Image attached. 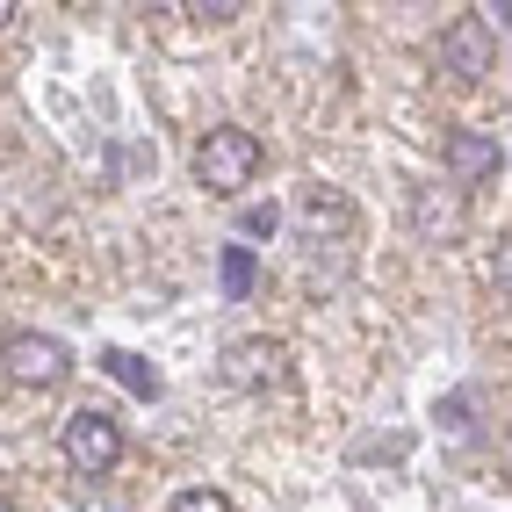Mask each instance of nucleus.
Returning a JSON list of instances; mask_svg holds the SVG:
<instances>
[{"label":"nucleus","instance_id":"nucleus-1","mask_svg":"<svg viewBox=\"0 0 512 512\" xmlns=\"http://www.w3.org/2000/svg\"><path fill=\"white\" fill-rule=\"evenodd\" d=\"M260 138L253 130H238V123H217L210 138L195 145V181L210 188V195H238V188H253V174H260Z\"/></svg>","mask_w":512,"mask_h":512},{"label":"nucleus","instance_id":"nucleus-2","mask_svg":"<svg viewBox=\"0 0 512 512\" xmlns=\"http://www.w3.org/2000/svg\"><path fill=\"white\" fill-rule=\"evenodd\" d=\"M0 368H8L22 390H58L65 375H73V354H65V339H51V332H8Z\"/></svg>","mask_w":512,"mask_h":512},{"label":"nucleus","instance_id":"nucleus-3","mask_svg":"<svg viewBox=\"0 0 512 512\" xmlns=\"http://www.w3.org/2000/svg\"><path fill=\"white\" fill-rule=\"evenodd\" d=\"M65 462H73L80 476H109L116 462H123V426L109 419V412H73L65 419Z\"/></svg>","mask_w":512,"mask_h":512},{"label":"nucleus","instance_id":"nucleus-4","mask_svg":"<svg viewBox=\"0 0 512 512\" xmlns=\"http://www.w3.org/2000/svg\"><path fill=\"white\" fill-rule=\"evenodd\" d=\"M491 65H498V29H491V15H455L448 29H440V73L484 80Z\"/></svg>","mask_w":512,"mask_h":512},{"label":"nucleus","instance_id":"nucleus-5","mask_svg":"<svg viewBox=\"0 0 512 512\" xmlns=\"http://www.w3.org/2000/svg\"><path fill=\"white\" fill-rule=\"evenodd\" d=\"M224 383L231 390H275L282 383V347L275 339H231L224 347Z\"/></svg>","mask_w":512,"mask_h":512},{"label":"nucleus","instance_id":"nucleus-6","mask_svg":"<svg viewBox=\"0 0 512 512\" xmlns=\"http://www.w3.org/2000/svg\"><path fill=\"white\" fill-rule=\"evenodd\" d=\"M440 166H448L455 188H484L498 166H505V152H498V138H484V130H455L448 152H440Z\"/></svg>","mask_w":512,"mask_h":512},{"label":"nucleus","instance_id":"nucleus-7","mask_svg":"<svg viewBox=\"0 0 512 512\" xmlns=\"http://www.w3.org/2000/svg\"><path fill=\"white\" fill-rule=\"evenodd\" d=\"M217 289H224L231 303L253 296V253H246V246H224V260H217Z\"/></svg>","mask_w":512,"mask_h":512},{"label":"nucleus","instance_id":"nucleus-8","mask_svg":"<svg viewBox=\"0 0 512 512\" xmlns=\"http://www.w3.org/2000/svg\"><path fill=\"white\" fill-rule=\"evenodd\" d=\"M101 368H109L123 390H138V397H159V375H152L138 354H123V347H116V354H101Z\"/></svg>","mask_w":512,"mask_h":512},{"label":"nucleus","instance_id":"nucleus-9","mask_svg":"<svg viewBox=\"0 0 512 512\" xmlns=\"http://www.w3.org/2000/svg\"><path fill=\"white\" fill-rule=\"evenodd\" d=\"M166 512H231V505H224V491H181Z\"/></svg>","mask_w":512,"mask_h":512},{"label":"nucleus","instance_id":"nucleus-10","mask_svg":"<svg viewBox=\"0 0 512 512\" xmlns=\"http://www.w3.org/2000/svg\"><path fill=\"white\" fill-rule=\"evenodd\" d=\"M419 224H426V231H448V224H455V210H448V202H433V195H426V202H419Z\"/></svg>","mask_w":512,"mask_h":512},{"label":"nucleus","instance_id":"nucleus-11","mask_svg":"<svg viewBox=\"0 0 512 512\" xmlns=\"http://www.w3.org/2000/svg\"><path fill=\"white\" fill-rule=\"evenodd\" d=\"M15 15H22V8H15V0H0V29H8V22H15Z\"/></svg>","mask_w":512,"mask_h":512},{"label":"nucleus","instance_id":"nucleus-12","mask_svg":"<svg viewBox=\"0 0 512 512\" xmlns=\"http://www.w3.org/2000/svg\"><path fill=\"white\" fill-rule=\"evenodd\" d=\"M0 512H15V505H8V498H0Z\"/></svg>","mask_w":512,"mask_h":512}]
</instances>
